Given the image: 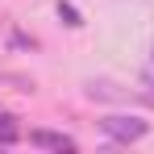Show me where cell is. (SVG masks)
<instances>
[{
    "instance_id": "2",
    "label": "cell",
    "mask_w": 154,
    "mask_h": 154,
    "mask_svg": "<svg viewBox=\"0 0 154 154\" xmlns=\"http://www.w3.org/2000/svg\"><path fill=\"white\" fill-rule=\"evenodd\" d=\"M29 142L33 146H46V150H75V137L54 133V129H29Z\"/></svg>"
},
{
    "instance_id": "4",
    "label": "cell",
    "mask_w": 154,
    "mask_h": 154,
    "mask_svg": "<svg viewBox=\"0 0 154 154\" xmlns=\"http://www.w3.org/2000/svg\"><path fill=\"white\" fill-rule=\"evenodd\" d=\"M21 137V125H17V117L13 112H0V146H13Z\"/></svg>"
},
{
    "instance_id": "5",
    "label": "cell",
    "mask_w": 154,
    "mask_h": 154,
    "mask_svg": "<svg viewBox=\"0 0 154 154\" xmlns=\"http://www.w3.org/2000/svg\"><path fill=\"white\" fill-rule=\"evenodd\" d=\"M58 17H63V21H67L71 29H79V25H83V21H79V13L71 8V4H63V0H58Z\"/></svg>"
},
{
    "instance_id": "6",
    "label": "cell",
    "mask_w": 154,
    "mask_h": 154,
    "mask_svg": "<svg viewBox=\"0 0 154 154\" xmlns=\"http://www.w3.org/2000/svg\"><path fill=\"white\" fill-rule=\"evenodd\" d=\"M142 100H146V104H154V83L146 88V92H142Z\"/></svg>"
},
{
    "instance_id": "1",
    "label": "cell",
    "mask_w": 154,
    "mask_h": 154,
    "mask_svg": "<svg viewBox=\"0 0 154 154\" xmlns=\"http://www.w3.org/2000/svg\"><path fill=\"white\" fill-rule=\"evenodd\" d=\"M100 129L104 133H108V137H112V142H137V137H146V121H142V117H121V112H117V117H104L100 121Z\"/></svg>"
},
{
    "instance_id": "3",
    "label": "cell",
    "mask_w": 154,
    "mask_h": 154,
    "mask_svg": "<svg viewBox=\"0 0 154 154\" xmlns=\"http://www.w3.org/2000/svg\"><path fill=\"white\" fill-rule=\"evenodd\" d=\"M88 96L92 100H125V92L117 83H108V79H88Z\"/></svg>"
}]
</instances>
